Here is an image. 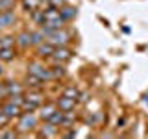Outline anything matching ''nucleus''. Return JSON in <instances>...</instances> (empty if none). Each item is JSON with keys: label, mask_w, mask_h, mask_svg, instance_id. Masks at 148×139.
<instances>
[{"label": "nucleus", "mask_w": 148, "mask_h": 139, "mask_svg": "<svg viewBox=\"0 0 148 139\" xmlns=\"http://www.w3.org/2000/svg\"><path fill=\"white\" fill-rule=\"evenodd\" d=\"M65 19L61 17V11H59V8L52 6V4H48V8L45 9V24L50 26L52 30H59V28H65Z\"/></svg>", "instance_id": "nucleus-1"}, {"label": "nucleus", "mask_w": 148, "mask_h": 139, "mask_svg": "<svg viewBox=\"0 0 148 139\" xmlns=\"http://www.w3.org/2000/svg\"><path fill=\"white\" fill-rule=\"evenodd\" d=\"M28 72L39 76L41 80L45 82H52L54 80V74H52V67L45 63V59H37V61H32L28 65Z\"/></svg>", "instance_id": "nucleus-2"}, {"label": "nucleus", "mask_w": 148, "mask_h": 139, "mask_svg": "<svg viewBox=\"0 0 148 139\" xmlns=\"http://www.w3.org/2000/svg\"><path fill=\"white\" fill-rule=\"evenodd\" d=\"M39 120L41 119H39V115H35V111H22V115L17 119V130H18V133L35 130Z\"/></svg>", "instance_id": "nucleus-3"}, {"label": "nucleus", "mask_w": 148, "mask_h": 139, "mask_svg": "<svg viewBox=\"0 0 148 139\" xmlns=\"http://www.w3.org/2000/svg\"><path fill=\"white\" fill-rule=\"evenodd\" d=\"M71 58H72L71 48H67V46H56L54 54L50 56L48 59H45V61H48L50 65H58V63H63V65H65Z\"/></svg>", "instance_id": "nucleus-4"}, {"label": "nucleus", "mask_w": 148, "mask_h": 139, "mask_svg": "<svg viewBox=\"0 0 148 139\" xmlns=\"http://www.w3.org/2000/svg\"><path fill=\"white\" fill-rule=\"evenodd\" d=\"M48 43H52L54 46H67L69 41H71V34H69L65 28H59V30H54L52 34L46 37Z\"/></svg>", "instance_id": "nucleus-5"}, {"label": "nucleus", "mask_w": 148, "mask_h": 139, "mask_svg": "<svg viewBox=\"0 0 148 139\" xmlns=\"http://www.w3.org/2000/svg\"><path fill=\"white\" fill-rule=\"evenodd\" d=\"M2 111L8 115L9 119H13V120L18 119V117L22 115V108H21L18 104H15V102H11L9 98H8L6 102H2Z\"/></svg>", "instance_id": "nucleus-6"}, {"label": "nucleus", "mask_w": 148, "mask_h": 139, "mask_svg": "<svg viewBox=\"0 0 148 139\" xmlns=\"http://www.w3.org/2000/svg\"><path fill=\"white\" fill-rule=\"evenodd\" d=\"M54 50H56V46L52 43H48V41H45V43L35 46V56H37V59H48L54 54Z\"/></svg>", "instance_id": "nucleus-7"}, {"label": "nucleus", "mask_w": 148, "mask_h": 139, "mask_svg": "<svg viewBox=\"0 0 148 139\" xmlns=\"http://www.w3.org/2000/svg\"><path fill=\"white\" fill-rule=\"evenodd\" d=\"M15 39H17V48L18 50H28L32 46V32L22 30L15 35Z\"/></svg>", "instance_id": "nucleus-8"}, {"label": "nucleus", "mask_w": 148, "mask_h": 139, "mask_svg": "<svg viewBox=\"0 0 148 139\" xmlns=\"http://www.w3.org/2000/svg\"><path fill=\"white\" fill-rule=\"evenodd\" d=\"M59 136V126L48 122V120H43V126L39 128V137H58Z\"/></svg>", "instance_id": "nucleus-9"}, {"label": "nucleus", "mask_w": 148, "mask_h": 139, "mask_svg": "<svg viewBox=\"0 0 148 139\" xmlns=\"http://www.w3.org/2000/svg\"><path fill=\"white\" fill-rule=\"evenodd\" d=\"M56 109H58V102H45V104L39 108V113L37 115H39L41 120H48L54 115Z\"/></svg>", "instance_id": "nucleus-10"}, {"label": "nucleus", "mask_w": 148, "mask_h": 139, "mask_svg": "<svg viewBox=\"0 0 148 139\" xmlns=\"http://www.w3.org/2000/svg\"><path fill=\"white\" fill-rule=\"evenodd\" d=\"M17 22V15L11 11H0V30H6V28H11Z\"/></svg>", "instance_id": "nucleus-11"}, {"label": "nucleus", "mask_w": 148, "mask_h": 139, "mask_svg": "<svg viewBox=\"0 0 148 139\" xmlns=\"http://www.w3.org/2000/svg\"><path fill=\"white\" fill-rule=\"evenodd\" d=\"M56 102H58V108L61 111H72V109H76V104H78L76 98H69L65 95H61Z\"/></svg>", "instance_id": "nucleus-12"}, {"label": "nucleus", "mask_w": 148, "mask_h": 139, "mask_svg": "<svg viewBox=\"0 0 148 139\" xmlns=\"http://www.w3.org/2000/svg\"><path fill=\"white\" fill-rule=\"evenodd\" d=\"M4 85H6L8 96H11V95H22V93H24V85H22L21 82L8 80V82H4Z\"/></svg>", "instance_id": "nucleus-13"}, {"label": "nucleus", "mask_w": 148, "mask_h": 139, "mask_svg": "<svg viewBox=\"0 0 148 139\" xmlns=\"http://www.w3.org/2000/svg\"><path fill=\"white\" fill-rule=\"evenodd\" d=\"M24 83H26L28 89H43V87L46 85L45 80H41L39 76H35V74H30V72H28V76L24 78Z\"/></svg>", "instance_id": "nucleus-14"}, {"label": "nucleus", "mask_w": 148, "mask_h": 139, "mask_svg": "<svg viewBox=\"0 0 148 139\" xmlns=\"http://www.w3.org/2000/svg\"><path fill=\"white\" fill-rule=\"evenodd\" d=\"M17 58V46L15 48H0V61L2 63H11Z\"/></svg>", "instance_id": "nucleus-15"}, {"label": "nucleus", "mask_w": 148, "mask_h": 139, "mask_svg": "<svg viewBox=\"0 0 148 139\" xmlns=\"http://www.w3.org/2000/svg\"><path fill=\"white\" fill-rule=\"evenodd\" d=\"M30 19L34 21V24H37V26L45 24V9L37 8V9H34V11H30Z\"/></svg>", "instance_id": "nucleus-16"}, {"label": "nucleus", "mask_w": 148, "mask_h": 139, "mask_svg": "<svg viewBox=\"0 0 148 139\" xmlns=\"http://www.w3.org/2000/svg\"><path fill=\"white\" fill-rule=\"evenodd\" d=\"M74 122H76V115H74V109H72V111H65L63 120H61V128H71V126H74Z\"/></svg>", "instance_id": "nucleus-17"}, {"label": "nucleus", "mask_w": 148, "mask_h": 139, "mask_svg": "<svg viewBox=\"0 0 148 139\" xmlns=\"http://www.w3.org/2000/svg\"><path fill=\"white\" fill-rule=\"evenodd\" d=\"M17 46V39L15 35H2V41H0V48H15Z\"/></svg>", "instance_id": "nucleus-18"}, {"label": "nucleus", "mask_w": 148, "mask_h": 139, "mask_svg": "<svg viewBox=\"0 0 148 139\" xmlns=\"http://www.w3.org/2000/svg\"><path fill=\"white\" fill-rule=\"evenodd\" d=\"M59 11H61V17L65 19V21H71V19L76 15V9H74L72 6H69V4H65L63 8H59Z\"/></svg>", "instance_id": "nucleus-19"}, {"label": "nucleus", "mask_w": 148, "mask_h": 139, "mask_svg": "<svg viewBox=\"0 0 148 139\" xmlns=\"http://www.w3.org/2000/svg\"><path fill=\"white\" fill-rule=\"evenodd\" d=\"M46 41V37H45V34L41 30H35V32H32V46H35L37 45H41V43H45Z\"/></svg>", "instance_id": "nucleus-20"}, {"label": "nucleus", "mask_w": 148, "mask_h": 139, "mask_svg": "<svg viewBox=\"0 0 148 139\" xmlns=\"http://www.w3.org/2000/svg\"><path fill=\"white\" fill-rule=\"evenodd\" d=\"M21 4H22V8H24V11H34V9H37L41 6V0H21Z\"/></svg>", "instance_id": "nucleus-21"}, {"label": "nucleus", "mask_w": 148, "mask_h": 139, "mask_svg": "<svg viewBox=\"0 0 148 139\" xmlns=\"http://www.w3.org/2000/svg\"><path fill=\"white\" fill-rule=\"evenodd\" d=\"M63 115H65V111H61V109H56L54 111V115H52V117H50L48 119V122H52V124H56V126H59V128H61V120H63Z\"/></svg>", "instance_id": "nucleus-22"}, {"label": "nucleus", "mask_w": 148, "mask_h": 139, "mask_svg": "<svg viewBox=\"0 0 148 139\" xmlns=\"http://www.w3.org/2000/svg\"><path fill=\"white\" fill-rule=\"evenodd\" d=\"M63 95L69 96V98H76V100H78V95H80V91H78V87H74V85H67V87L63 89Z\"/></svg>", "instance_id": "nucleus-23"}, {"label": "nucleus", "mask_w": 148, "mask_h": 139, "mask_svg": "<svg viewBox=\"0 0 148 139\" xmlns=\"http://www.w3.org/2000/svg\"><path fill=\"white\" fill-rule=\"evenodd\" d=\"M11 120L13 119H9L8 115L2 111V104H0V128H8L9 124H11Z\"/></svg>", "instance_id": "nucleus-24"}, {"label": "nucleus", "mask_w": 148, "mask_h": 139, "mask_svg": "<svg viewBox=\"0 0 148 139\" xmlns=\"http://www.w3.org/2000/svg\"><path fill=\"white\" fill-rule=\"evenodd\" d=\"M15 0H0V11H11Z\"/></svg>", "instance_id": "nucleus-25"}, {"label": "nucleus", "mask_w": 148, "mask_h": 139, "mask_svg": "<svg viewBox=\"0 0 148 139\" xmlns=\"http://www.w3.org/2000/svg\"><path fill=\"white\" fill-rule=\"evenodd\" d=\"M50 4L56 6V8H63L65 4H67V0H50Z\"/></svg>", "instance_id": "nucleus-26"}, {"label": "nucleus", "mask_w": 148, "mask_h": 139, "mask_svg": "<svg viewBox=\"0 0 148 139\" xmlns=\"http://www.w3.org/2000/svg\"><path fill=\"white\" fill-rule=\"evenodd\" d=\"M2 98H8V93H6V85L0 83V100H2Z\"/></svg>", "instance_id": "nucleus-27"}, {"label": "nucleus", "mask_w": 148, "mask_h": 139, "mask_svg": "<svg viewBox=\"0 0 148 139\" xmlns=\"http://www.w3.org/2000/svg\"><path fill=\"white\" fill-rule=\"evenodd\" d=\"M78 102H87V93H80V95H78Z\"/></svg>", "instance_id": "nucleus-28"}, {"label": "nucleus", "mask_w": 148, "mask_h": 139, "mask_svg": "<svg viewBox=\"0 0 148 139\" xmlns=\"http://www.w3.org/2000/svg\"><path fill=\"white\" fill-rule=\"evenodd\" d=\"M4 74V67H2V61H0V76Z\"/></svg>", "instance_id": "nucleus-29"}, {"label": "nucleus", "mask_w": 148, "mask_h": 139, "mask_svg": "<svg viewBox=\"0 0 148 139\" xmlns=\"http://www.w3.org/2000/svg\"><path fill=\"white\" fill-rule=\"evenodd\" d=\"M41 4H50V0H41Z\"/></svg>", "instance_id": "nucleus-30"}, {"label": "nucleus", "mask_w": 148, "mask_h": 139, "mask_svg": "<svg viewBox=\"0 0 148 139\" xmlns=\"http://www.w3.org/2000/svg\"><path fill=\"white\" fill-rule=\"evenodd\" d=\"M2 35H4V34H2V32H0V41H2Z\"/></svg>", "instance_id": "nucleus-31"}, {"label": "nucleus", "mask_w": 148, "mask_h": 139, "mask_svg": "<svg viewBox=\"0 0 148 139\" xmlns=\"http://www.w3.org/2000/svg\"><path fill=\"white\" fill-rule=\"evenodd\" d=\"M145 102H146V104H148V96H146V98H145Z\"/></svg>", "instance_id": "nucleus-32"}]
</instances>
